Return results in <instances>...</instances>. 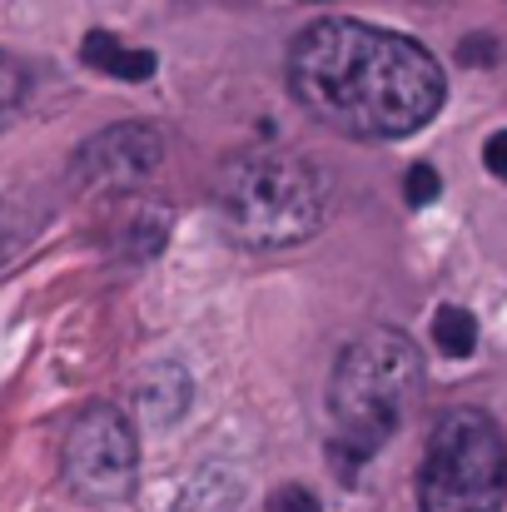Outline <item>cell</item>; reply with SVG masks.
<instances>
[{"label":"cell","instance_id":"9c48e42d","mask_svg":"<svg viewBox=\"0 0 507 512\" xmlns=\"http://www.w3.org/2000/svg\"><path fill=\"white\" fill-rule=\"evenodd\" d=\"M80 60L95 65V70H105V75H115V80H150L160 70L155 50H130L110 30H90L85 45H80Z\"/></svg>","mask_w":507,"mask_h":512},{"label":"cell","instance_id":"e0dca14e","mask_svg":"<svg viewBox=\"0 0 507 512\" xmlns=\"http://www.w3.org/2000/svg\"><path fill=\"white\" fill-rule=\"evenodd\" d=\"M15 239H20V219H15V209H10V199L0 194V254H5V249H10Z\"/></svg>","mask_w":507,"mask_h":512},{"label":"cell","instance_id":"9a60e30c","mask_svg":"<svg viewBox=\"0 0 507 512\" xmlns=\"http://www.w3.org/2000/svg\"><path fill=\"white\" fill-rule=\"evenodd\" d=\"M483 165L498 174V179H507V130H498V135L483 145Z\"/></svg>","mask_w":507,"mask_h":512},{"label":"cell","instance_id":"3957f363","mask_svg":"<svg viewBox=\"0 0 507 512\" xmlns=\"http://www.w3.org/2000/svg\"><path fill=\"white\" fill-rule=\"evenodd\" d=\"M324 174L289 150H254L234 160L214 184V214L229 239L249 249L304 244L324 224Z\"/></svg>","mask_w":507,"mask_h":512},{"label":"cell","instance_id":"ba28073f","mask_svg":"<svg viewBox=\"0 0 507 512\" xmlns=\"http://www.w3.org/2000/svg\"><path fill=\"white\" fill-rule=\"evenodd\" d=\"M244 498V483L224 468V463H204L174 498L169 512H234Z\"/></svg>","mask_w":507,"mask_h":512},{"label":"cell","instance_id":"8992f818","mask_svg":"<svg viewBox=\"0 0 507 512\" xmlns=\"http://www.w3.org/2000/svg\"><path fill=\"white\" fill-rule=\"evenodd\" d=\"M160 165H165V135L145 120H125V125H110L95 140H85L75 150L70 174L85 189H135Z\"/></svg>","mask_w":507,"mask_h":512},{"label":"cell","instance_id":"277c9868","mask_svg":"<svg viewBox=\"0 0 507 512\" xmlns=\"http://www.w3.org/2000/svg\"><path fill=\"white\" fill-rule=\"evenodd\" d=\"M507 438L483 408H448L418 473L423 512H503Z\"/></svg>","mask_w":507,"mask_h":512},{"label":"cell","instance_id":"6da1fadb","mask_svg":"<svg viewBox=\"0 0 507 512\" xmlns=\"http://www.w3.org/2000/svg\"><path fill=\"white\" fill-rule=\"evenodd\" d=\"M289 90L338 135L403 140L443 110L448 80L438 60L398 30L314 20L289 50Z\"/></svg>","mask_w":507,"mask_h":512},{"label":"cell","instance_id":"5b68a950","mask_svg":"<svg viewBox=\"0 0 507 512\" xmlns=\"http://www.w3.org/2000/svg\"><path fill=\"white\" fill-rule=\"evenodd\" d=\"M60 468H65V488L90 503V508H115L135 493L140 478V443L130 418L115 403H90L60 448Z\"/></svg>","mask_w":507,"mask_h":512},{"label":"cell","instance_id":"8fae6325","mask_svg":"<svg viewBox=\"0 0 507 512\" xmlns=\"http://www.w3.org/2000/svg\"><path fill=\"white\" fill-rule=\"evenodd\" d=\"M433 343H438L448 358H468V353L478 348V324H473V314L458 309V304H443V309L433 314Z\"/></svg>","mask_w":507,"mask_h":512},{"label":"cell","instance_id":"7a4b0ae2","mask_svg":"<svg viewBox=\"0 0 507 512\" xmlns=\"http://www.w3.org/2000/svg\"><path fill=\"white\" fill-rule=\"evenodd\" d=\"M418 383H423V358L398 329H368L338 353L329 408L338 423L334 463L343 478L348 468L358 473V463L373 458L403 428L408 408L418 403Z\"/></svg>","mask_w":507,"mask_h":512},{"label":"cell","instance_id":"30bf717a","mask_svg":"<svg viewBox=\"0 0 507 512\" xmlns=\"http://www.w3.org/2000/svg\"><path fill=\"white\" fill-rule=\"evenodd\" d=\"M169 239V209L165 204H150V199H140L135 204V214L120 224V234H115V244L130 254V259H155L160 249H165Z\"/></svg>","mask_w":507,"mask_h":512},{"label":"cell","instance_id":"4fadbf2b","mask_svg":"<svg viewBox=\"0 0 507 512\" xmlns=\"http://www.w3.org/2000/svg\"><path fill=\"white\" fill-rule=\"evenodd\" d=\"M403 189H408V204H413V209H423V204H433V199H438L443 179H438L433 165H413V170L403 174Z\"/></svg>","mask_w":507,"mask_h":512},{"label":"cell","instance_id":"5bb4252c","mask_svg":"<svg viewBox=\"0 0 507 512\" xmlns=\"http://www.w3.org/2000/svg\"><path fill=\"white\" fill-rule=\"evenodd\" d=\"M269 512H319V498H314L309 488L289 483V488H279V493L269 498Z\"/></svg>","mask_w":507,"mask_h":512},{"label":"cell","instance_id":"52a82bcc","mask_svg":"<svg viewBox=\"0 0 507 512\" xmlns=\"http://www.w3.org/2000/svg\"><path fill=\"white\" fill-rule=\"evenodd\" d=\"M189 398H194V378L174 358L140 368V378H135V413L150 428H174L189 413Z\"/></svg>","mask_w":507,"mask_h":512},{"label":"cell","instance_id":"7c38bea8","mask_svg":"<svg viewBox=\"0 0 507 512\" xmlns=\"http://www.w3.org/2000/svg\"><path fill=\"white\" fill-rule=\"evenodd\" d=\"M20 100H25V70H20V60H10V55L0 50V125L15 120Z\"/></svg>","mask_w":507,"mask_h":512},{"label":"cell","instance_id":"2e32d148","mask_svg":"<svg viewBox=\"0 0 507 512\" xmlns=\"http://www.w3.org/2000/svg\"><path fill=\"white\" fill-rule=\"evenodd\" d=\"M458 60H463V65H493V40H488V35L463 40V45H458Z\"/></svg>","mask_w":507,"mask_h":512}]
</instances>
